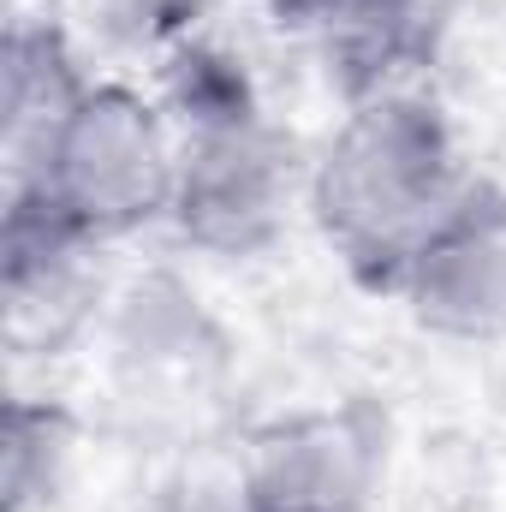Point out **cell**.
<instances>
[{
  "mask_svg": "<svg viewBox=\"0 0 506 512\" xmlns=\"http://www.w3.org/2000/svg\"><path fill=\"white\" fill-rule=\"evenodd\" d=\"M477 167L447 108L405 84L346 102L340 126L310 155L304 221L364 292H399L411 256L459 209Z\"/></svg>",
  "mask_w": 506,
  "mask_h": 512,
  "instance_id": "6da1fadb",
  "label": "cell"
},
{
  "mask_svg": "<svg viewBox=\"0 0 506 512\" xmlns=\"http://www.w3.org/2000/svg\"><path fill=\"white\" fill-rule=\"evenodd\" d=\"M173 54L167 114L179 126V191L167 227L215 262H256L304 215L310 155L221 48L185 42Z\"/></svg>",
  "mask_w": 506,
  "mask_h": 512,
  "instance_id": "7a4b0ae2",
  "label": "cell"
},
{
  "mask_svg": "<svg viewBox=\"0 0 506 512\" xmlns=\"http://www.w3.org/2000/svg\"><path fill=\"white\" fill-rule=\"evenodd\" d=\"M179 191V126L167 102L131 84H90L72 120L48 143L42 167L6 197H36L90 245H120L173 221Z\"/></svg>",
  "mask_w": 506,
  "mask_h": 512,
  "instance_id": "3957f363",
  "label": "cell"
},
{
  "mask_svg": "<svg viewBox=\"0 0 506 512\" xmlns=\"http://www.w3.org/2000/svg\"><path fill=\"white\" fill-rule=\"evenodd\" d=\"M102 334H108V393L137 441L191 447L221 423L239 376V352L179 274L155 268L131 280L114 298Z\"/></svg>",
  "mask_w": 506,
  "mask_h": 512,
  "instance_id": "277c9868",
  "label": "cell"
},
{
  "mask_svg": "<svg viewBox=\"0 0 506 512\" xmlns=\"http://www.w3.org/2000/svg\"><path fill=\"white\" fill-rule=\"evenodd\" d=\"M393 459V417L370 393L292 405L251 423L233 453L245 512H376Z\"/></svg>",
  "mask_w": 506,
  "mask_h": 512,
  "instance_id": "5b68a950",
  "label": "cell"
},
{
  "mask_svg": "<svg viewBox=\"0 0 506 512\" xmlns=\"http://www.w3.org/2000/svg\"><path fill=\"white\" fill-rule=\"evenodd\" d=\"M102 245L78 239L36 197H6L0 227V334L12 358H60L108 322Z\"/></svg>",
  "mask_w": 506,
  "mask_h": 512,
  "instance_id": "8992f818",
  "label": "cell"
},
{
  "mask_svg": "<svg viewBox=\"0 0 506 512\" xmlns=\"http://www.w3.org/2000/svg\"><path fill=\"white\" fill-rule=\"evenodd\" d=\"M405 316L447 346H506V185L471 179L459 209L411 256L399 292Z\"/></svg>",
  "mask_w": 506,
  "mask_h": 512,
  "instance_id": "52a82bcc",
  "label": "cell"
},
{
  "mask_svg": "<svg viewBox=\"0 0 506 512\" xmlns=\"http://www.w3.org/2000/svg\"><path fill=\"white\" fill-rule=\"evenodd\" d=\"M274 18L316 54L340 102H364L417 84L441 54L453 0H274Z\"/></svg>",
  "mask_w": 506,
  "mask_h": 512,
  "instance_id": "ba28073f",
  "label": "cell"
},
{
  "mask_svg": "<svg viewBox=\"0 0 506 512\" xmlns=\"http://www.w3.org/2000/svg\"><path fill=\"white\" fill-rule=\"evenodd\" d=\"M96 78L78 72V54L54 18H12L0 42V155H6V191L24 185L72 108L84 102Z\"/></svg>",
  "mask_w": 506,
  "mask_h": 512,
  "instance_id": "9c48e42d",
  "label": "cell"
},
{
  "mask_svg": "<svg viewBox=\"0 0 506 512\" xmlns=\"http://www.w3.org/2000/svg\"><path fill=\"white\" fill-rule=\"evenodd\" d=\"M78 459V417L60 399L12 393L0 411V512H48Z\"/></svg>",
  "mask_w": 506,
  "mask_h": 512,
  "instance_id": "30bf717a",
  "label": "cell"
},
{
  "mask_svg": "<svg viewBox=\"0 0 506 512\" xmlns=\"http://www.w3.org/2000/svg\"><path fill=\"white\" fill-rule=\"evenodd\" d=\"M233 0H102V18L131 48H185Z\"/></svg>",
  "mask_w": 506,
  "mask_h": 512,
  "instance_id": "8fae6325",
  "label": "cell"
},
{
  "mask_svg": "<svg viewBox=\"0 0 506 512\" xmlns=\"http://www.w3.org/2000/svg\"><path fill=\"white\" fill-rule=\"evenodd\" d=\"M161 512H245V501H239L233 471H227L221 483H185V489H173Z\"/></svg>",
  "mask_w": 506,
  "mask_h": 512,
  "instance_id": "7c38bea8",
  "label": "cell"
}]
</instances>
